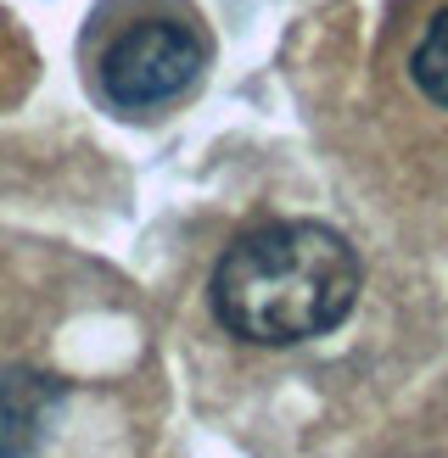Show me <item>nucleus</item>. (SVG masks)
I'll return each instance as SVG.
<instances>
[{"label": "nucleus", "instance_id": "1", "mask_svg": "<svg viewBox=\"0 0 448 458\" xmlns=\"http://www.w3.org/2000/svg\"><path fill=\"white\" fill-rule=\"evenodd\" d=\"M358 251L331 224L280 218L224 246L213 268V313L241 341L291 347L342 325L358 302Z\"/></svg>", "mask_w": 448, "mask_h": 458}, {"label": "nucleus", "instance_id": "2", "mask_svg": "<svg viewBox=\"0 0 448 458\" xmlns=\"http://www.w3.org/2000/svg\"><path fill=\"white\" fill-rule=\"evenodd\" d=\"M208 39L179 12H141L118 22L96 51V84L118 112H151L202 79Z\"/></svg>", "mask_w": 448, "mask_h": 458}, {"label": "nucleus", "instance_id": "3", "mask_svg": "<svg viewBox=\"0 0 448 458\" xmlns=\"http://www.w3.org/2000/svg\"><path fill=\"white\" fill-rule=\"evenodd\" d=\"M73 380L29 352L0 347V458H39L73 425Z\"/></svg>", "mask_w": 448, "mask_h": 458}, {"label": "nucleus", "instance_id": "4", "mask_svg": "<svg viewBox=\"0 0 448 458\" xmlns=\"http://www.w3.org/2000/svg\"><path fill=\"white\" fill-rule=\"evenodd\" d=\"M409 84L420 89L437 112H448V0L420 22V34L409 45V62H403Z\"/></svg>", "mask_w": 448, "mask_h": 458}]
</instances>
